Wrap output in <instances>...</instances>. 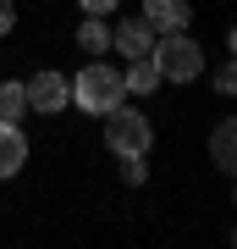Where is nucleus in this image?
Here are the masks:
<instances>
[{"mask_svg": "<svg viewBox=\"0 0 237 249\" xmlns=\"http://www.w3.org/2000/svg\"><path fill=\"white\" fill-rule=\"evenodd\" d=\"M66 83H72V106H78L83 116H105V111H116V106L127 100L122 72H116L111 61H99V55L78 72V78H66Z\"/></svg>", "mask_w": 237, "mask_h": 249, "instance_id": "f257e3e1", "label": "nucleus"}, {"mask_svg": "<svg viewBox=\"0 0 237 249\" xmlns=\"http://www.w3.org/2000/svg\"><path fill=\"white\" fill-rule=\"evenodd\" d=\"M149 61H155V72H160V83H193V78H204V45H199L193 34H182V28L155 34Z\"/></svg>", "mask_w": 237, "mask_h": 249, "instance_id": "f03ea898", "label": "nucleus"}, {"mask_svg": "<svg viewBox=\"0 0 237 249\" xmlns=\"http://www.w3.org/2000/svg\"><path fill=\"white\" fill-rule=\"evenodd\" d=\"M149 144H155V122L143 111H132L127 100L116 111H105V150L111 155H149Z\"/></svg>", "mask_w": 237, "mask_h": 249, "instance_id": "7ed1b4c3", "label": "nucleus"}, {"mask_svg": "<svg viewBox=\"0 0 237 249\" xmlns=\"http://www.w3.org/2000/svg\"><path fill=\"white\" fill-rule=\"evenodd\" d=\"M22 94H28V111H39V116H61L72 106V83L61 78V72H33V78L22 83Z\"/></svg>", "mask_w": 237, "mask_h": 249, "instance_id": "20e7f679", "label": "nucleus"}, {"mask_svg": "<svg viewBox=\"0 0 237 249\" xmlns=\"http://www.w3.org/2000/svg\"><path fill=\"white\" fill-rule=\"evenodd\" d=\"M111 50H122L127 61H132V55H149V50H155V28L143 22V17L116 22V28H111Z\"/></svg>", "mask_w": 237, "mask_h": 249, "instance_id": "39448f33", "label": "nucleus"}, {"mask_svg": "<svg viewBox=\"0 0 237 249\" xmlns=\"http://www.w3.org/2000/svg\"><path fill=\"white\" fill-rule=\"evenodd\" d=\"M138 17L149 22L155 34H171V28H188V22H193V6H188V0H143Z\"/></svg>", "mask_w": 237, "mask_h": 249, "instance_id": "423d86ee", "label": "nucleus"}, {"mask_svg": "<svg viewBox=\"0 0 237 249\" xmlns=\"http://www.w3.org/2000/svg\"><path fill=\"white\" fill-rule=\"evenodd\" d=\"M28 166V133L17 122H0V178H17Z\"/></svg>", "mask_w": 237, "mask_h": 249, "instance_id": "0eeeda50", "label": "nucleus"}, {"mask_svg": "<svg viewBox=\"0 0 237 249\" xmlns=\"http://www.w3.org/2000/svg\"><path fill=\"white\" fill-rule=\"evenodd\" d=\"M210 160L221 172H232L237 166V122L226 116V122H215V133H210Z\"/></svg>", "mask_w": 237, "mask_h": 249, "instance_id": "6e6552de", "label": "nucleus"}, {"mask_svg": "<svg viewBox=\"0 0 237 249\" xmlns=\"http://www.w3.org/2000/svg\"><path fill=\"white\" fill-rule=\"evenodd\" d=\"M122 83H127V94H155V89H160V72H155L149 55H132L127 72H122Z\"/></svg>", "mask_w": 237, "mask_h": 249, "instance_id": "1a4fd4ad", "label": "nucleus"}, {"mask_svg": "<svg viewBox=\"0 0 237 249\" xmlns=\"http://www.w3.org/2000/svg\"><path fill=\"white\" fill-rule=\"evenodd\" d=\"M78 50H83V55H105V50H111L105 17H83V22H78Z\"/></svg>", "mask_w": 237, "mask_h": 249, "instance_id": "9d476101", "label": "nucleus"}, {"mask_svg": "<svg viewBox=\"0 0 237 249\" xmlns=\"http://www.w3.org/2000/svg\"><path fill=\"white\" fill-rule=\"evenodd\" d=\"M22 111H28L22 83H0V122H22Z\"/></svg>", "mask_w": 237, "mask_h": 249, "instance_id": "9b49d317", "label": "nucleus"}, {"mask_svg": "<svg viewBox=\"0 0 237 249\" xmlns=\"http://www.w3.org/2000/svg\"><path fill=\"white\" fill-rule=\"evenodd\" d=\"M78 6L88 11V17H111V11H116V6H122V0H78Z\"/></svg>", "mask_w": 237, "mask_h": 249, "instance_id": "f8f14e48", "label": "nucleus"}, {"mask_svg": "<svg viewBox=\"0 0 237 249\" xmlns=\"http://www.w3.org/2000/svg\"><path fill=\"white\" fill-rule=\"evenodd\" d=\"M215 89H221V94H232V89H237V67H232V61L215 72Z\"/></svg>", "mask_w": 237, "mask_h": 249, "instance_id": "ddd939ff", "label": "nucleus"}, {"mask_svg": "<svg viewBox=\"0 0 237 249\" xmlns=\"http://www.w3.org/2000/svg\"><path fill=\"white\" fill-rule=\"evenodd\" d=\"M11 28H17V6H11V0H0V39H6Z\"/></svg>", "mask_w": 237, "mask_h": 249, "instance_id": "4468645a", "label": "nucleus"}]
</instances>
